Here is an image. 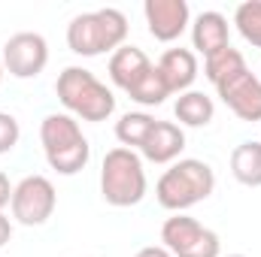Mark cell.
Segmentation results:
<instances>
[{
  "mask_svg": "<svg viewBox=\"0 0 261 257\" xmlns=\"http://www.w3.org/2000/svg\"><path fill=\"white\" fill-rule=\"evenodd\" d=\"M55 94L67 109V115H73L76 121H107L116 112V94L85 67H64L58 82H55Z\"/></svg>",
  "mask_w": 261,
  "mask_h": 257,
  "instance_id": "6da1fadb",
  "label": "cell"
},
{
  "mask_svg": "<svg viewBox=\"0 0 261 257\" xmlns=\"http://www.w3.org/2000/svg\"><path fill=\"white\" fill-rule=\"evenodd\" d=\"M128 40V18L122 9H97L82 12L67 24V46L79 58H97L107 52L122 49Z\"/></svg>",
  "mask_w": 261,
  "mask_h": 257,
  "instance_id": "7a4b0ae2",
  "label": "cell"
},
{
  "mask_svg": "<svg viewBox=\"0 0 261 257\" xmlns=\"http://www.w3.org/2000/svg\"><path fill=\"white\" fill-rule=\"evenodd\" d=\"M213 191H216V173L206 160H197V157H182L170 164V170H164L155 185L158 203L176 215L203 203Z\"/></svg>",
  "mask_w": 261,
  "mask_h": 257,
  "instance_id": "3957f363",
  "label": "cell"
},
{
  "mask_svg": "<svg viewBox=\"0 0 261 257\" xmlns=\"http://www.w3.org/2000/svg\"><path fill=\"white\" fill-rule=\"evenodd\" d=\"M40 142H43L49 167L55 173H61V176L82 173L88 157H91V145H88L82 127H79V121L73 115H67V112H52V115L43 118Z\"/></svg>",
  "mask_w": 261,
  "mask_h": 257,
  "instance_id": "277c9868",
  "label": "cell"
},
{
  "mask_svg": "<svg viewBox=\"0 0 261 257\" xmlns=\"http://www.w3.org/2000/svg\"><path fill=\"white\" fill-rule=\"evenodd\" d=\"M100 197L116 206V209H128L137 206L146 197V170H143V157L134 148H110L103 154L100 164Z\"/></svg>",
  "mask_w": 261,
  "mask_h": 257,
  "instance_id": "5b68a950",
  "label": "cell"
},
{
  "mask_svg": "<svg viewBox=\"0 0 261 257\" xmlns=\"http://www.w3.org/2000/svg\"><path fill=\"white\" fill-rule=\"evenodd\" d=\"M161 242L173 257H222L219 233L203 227L197 218L179 212L161 224Z\"/></svg>",
  "mask_w": 261,
  "mask_h": 257,
  "instance_id": "8992f818",
  "label": "cell"
},
{
  "mask_svg": "<svg viewBox=\"0 0 261 257\" xmlns=\"http://www.w3.org/2000/svg\"><path fill=\"white\" fill-rule=\"evenodd\" d=\"M58 206V194H55V185L46 179V176H24L15 191H12V218L24 227H40L52 218Z\"/></svg>",
  "mask_w": 261,
  "mask_h": 257,
  "instance_id": "52a82bcc",
  "label": "cell"
},
{
  "mask_svg": "<svg viewBox=\"0 0 261 257\" xmlns=\"http://www.w3.org/2000/svg\"><path fill=\"white\" fill-rule=\"evenodd\" d=\"M3 70L15 79H37L49 64V43L43 34H12L3 46Z\"/></svg>",
  "mask_w": 261,
  "mask_h": 257,
  "instance_id": "ba28073f",
  "label": "cell"
},
{
  "mask_svg": "<svg viewBox=\"0 0 261 257\" xmlns=\"http://www.w3.org/2000/svg\"><path fill=\"white\" fill-rule=\"evenodd\" d=\"M146 27L158 43H173L192 24V9L186 0H146L143 3Z\"/></svg>",
  "mask_w": 261,
  "mask_h": 257,
  "instance_id": "9c48e42d",
  "label": "cell"
},
{
  "mask_svg": "<svg viewBox=\"0 0 261 257\" xmlns=\"http://www.w3.org/2000/svg\"><path fill=\"white\" fill-rule=\"evenodd\" d=\"M222 103L240 118V121H261V79L243 70L240 76L228 79L216 88Z\"/></svg>",
  "mask_w": 261,
  "mask_h": 257,
  "instance_id": "30bf717a",
  "label": "cell"
},
{
  "mask_svg": "<svg viewBox=\"0 0 261 257\" xmlns=\"http://www.w3.org/2000/svg\"><path fill=\"white\" fill-rule=\"evenodd\" d=\"M182 148H186V130L173 121H155L146 142L140 145V154L149 164H176Z\"/></svg>",
  "mask_w": 261,
  "mask_h": 257,
  "instance_id": "8fae6325",
  "label": "cell"
},
{
  "mask_svg": "<svg viewBox=\"0 0 261 257\" xmlns=\"http://www.w3.org/2000/svg\"><path fill=\"white\" fill-rule=\"evenodd\" d=\"M155 70L164 79L170 94H186V91H192V85L197 79V55L192 49H182V46L179 49H167L158 58Z\"/></svg>",
  "mask_w": 261,
  "mask_h": 257,
  "instance_id": "7c38bea8",
  "label": "cell"
},
{
  "mask_svg": "<svg viewBox=\"0 0 261 257\" xmlns=\"http://www.w3.org/2000/svg\"><path fill=\"white\" fill-rule=\"evenodd\" d=\"M192 46H195L197 55H203V61L222 49H228V18L216 9H206L200 12L195 21H192Z\"/></svg>",
  "mask_w": 261,
  "mask_h": 257,
  "instance_id": "4fadbf2b",
  "label": "cell"
},
{
  "mask_svg": "<svg viewBox=\"0 0 261 257\" xmlns=\"http://www.w3.org/2000/svg\"><path fill=\"white\" fill-rule=\"evenodd\" d=\"M152 67L155 64L146 58L143 49H137V46H122V49H116V52L110 55V79H113L116 88H122V91L128 94Z\"/></svg>",
  "mask_w": 261,
  "mask_h": 257,
  "instance_id": "5bb4252c",
  "label": "cell"
},
{
  "mask_svg": "<svg viewBox=\"0 0 261 257\" xmlns=\"http://www.w3.org/2000/svg\"><path fill=\"white\" fill-rule=\"evenodd\" d=\"M173 115H176V121L186 124V127H206V124L213 121V115H216V103H213V97H206L203 91H186V94L176 97Z\"/></svg>",
  "mask_w": 261,
  "mask_h": 257,
  "instance_id": "9a60e30c",
  "label": "cell"
},
{
  "mask_svg": "<svg viewBox=\"0 0 261 257\" xmlns=\"http://www.w3.org/2000/svg\"><path fill=\"white\" fill-rule=\"evenodd\" d=\"M231 176L246 188H261V142L246 139L231 151Z\"/></svg>",
  "mask_w": 261,
  "mask_h": 257,
  "instance_id": "2e32d148",
  "label": "cell"
},
{
  "mask_svg": "<svg viewBox=\"0 0 261 257\" xmlns=\"http://www.w3.org/2000/svg\"><path fill=\"white\" fill-rule=\"evenodd\" d=\"M243 70H249V67H246L243 55H240L234 46H228V49H222V52H216V55H210V58L203 61V76L213 82V88L225 85L228 79L240 76Z\"/></svg>",
  "mask_w": 261,
  "mask_h": 257,
  "instance_id": "e0dca14e",
  "label": "cell"
},
{
  "mask_svg": "<svg viewBox=\"0 0 261 257\" xmlns=\"http://www.w3.org/2000/svg\"><path fill=\"white\" fill-rule=\"evenodd\" d=\"M155 124V118L149 112H125L119 121H116V139L125 145V148H140L149 136V130Z\"/></svg>",
  "mask_w": 261,
  "mask_h": 257,
  "instance_id": "ac0fdd59",
  "label": "cell"
},
{
  "mask_svg": "<svg viewBox=\"0 0 261 257\" xmlns=\"http://www.w3.org/2000/svg\"><path fill=\"white\" fill-rule=\"evenodd\" d=\"M234 27L249 46L261 49V0H246L234 9Z\"/></svg>",
  "mask_w": 261,
  "mask_h": 257,
  "instance_id": "d6986e66",
  "label": "cell"
},
{
  "mask_svg": "<svg viewBox=\"0 0 261 257\" xmlns=\"http://www.w3.org/2000/svg\"><path fill=\"white\" fill-rule=\"evenodd\" d=\"M130 100L134 103H140V106H161L167 97H170V91H167V85H164V79L158 76V70L152 67L134 88L128 91Z\"/></svg>",
  "mask_w": 261,
  "mask_h": 257,
  "instance_id": "ffe728a7",
  "label": "cell"
},
{
  "mask_svg": "<svg viewBox=\"0 0 261 257\" xmlns=\"http://www.w3.org/2000/svg\"><path fill=\"white\" fill-rule=\"evenodd\" d=\"M21 139V127L15 121V115L9 112H0V154H9Z\"/></svg>",
  "mask_w": 261,
  "mask_h": 257,
  "instance_id": "44dd1931",
  "label": "cell"
},
{
  "mask_svg": "<svg viewBox=\"0 0 261 257\" xmlns=\"http://www.w3.org/2000/svg\"><path fill=\"white\" fill-rule=\"evenodd\" d=\"M12 191H15V185H9V176L0 170V212L12 203Z\"/></svg>",
  "mask_w": 261,
  "mask_h": 257,
  "instance_id": "7402d4cb",
  "label": "cell"
},
{
  "mask_svg": "<svg viewBox=\"0 0 261 257\" xmlns=\"http://www.w3.org/2000/svg\"><path fill=\"white\" fill-rule=\"evenodd\" d=\"M9 239H12V221H9V215L0 212V248H3Z\"/></svg>",
  "mask_w": 261,
  "mask_h": 257,
  "instance_id": "603a6c76",
  "label": "cell"
},
{
  "mask_svg": "<svg viewBox=\"0 0 261 257\" xmlns=\"http://www.w3.org/2000/svg\"><path fill=\"white\" fill-rule=\"evenodd\" d=\"M137 257H173L164 245H146V248H140L137 251Z\"/></svg>",
  "mask_w": 261,
  "mask_h": 257,
  "instance_id": "cb8c5ba5",
  "label": "cell"
},
{
  "mask_svg": "<svg viewBox=\"0 0 261 257\" xmlns=\"http://www.w3.org/2000/svg\"><path fill=\"white\" fill-rule=\"evenodd\" d=\"M3 73H6V70H3V58H0V85H3Z\"/></svg>",
  "mask_w": 261,
  "mask_h": 257,
  "instance_id": "d4e9b609",
  "label": "cell"
},
{
  "mask_svg": "<svg viewBox=\"0 0 261 257\" xmlns=\"http://www.w3.org/2000/svg\"><path fill=\"white\" fill-rule=\"evenodd\" d=\"M228 257H246V254H228Z\"/></svg>",
  "mask_w": 261,
  "mask_h": 257,
  "instance_id": "484cf974",
  "label": "cell"
}]
</instances>
